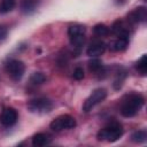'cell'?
<instances>
[{"label":"cell","mask_w":147,"mask_h":147,"mask_svg":"<svg viewBox=\"0 0 147 147\" xmlns=\"http://www.w3.org/2000/svg\"><path fill=\"white\" fill-rule=\"evenodd\" d=\"M144 102L145 100L140 94H131L123 101L121 114L124 117H132L140 110V108L144 106Z\"/></svg>","instance_id":"cell-1"},{"label":"cell","mask_w":147,"mask_h":147,"mask_svg":"<svg viewBox=\"0 0 147 147\" xmlns=\"http://www.w3.org/2000/svg\"><path fill=\"white\" fill-rule=\"evenodd\" d=\"M123 136V127L119 123L114 122L105 126L98 132V139L99 140H105L109 142H114L118 140Z\"/></svg>","instance_id":"cell-2"},{"label":"cell","mask_w":147,"mask_h":147,"mask_svg":"<svg viewBox=\"0 0 147 147\" xmlns=\"http://www.w3.org/2000/svg\"><path fill=\"white\" fill-rule=\"evenodd\" d=\"M51 129L55 132H60L62 130L74 129L76 126V119L70 115H61L53 119L49 124Z\"/></svg>","instance_id":"cell-3"},{"label":"cell","mask_w":147,"mask_h":147,"mask_svg":"<svg viewBox=\"0 0 147 147\" xmlns=\"http://www.w3.org/2000/svg\"><path fill=\"white\" fill-rule=\"evenodd\" d=\"M107 96V91L105 88H96L92 92V94L85 100L84 105H83V110L85 113L91 111L96 105H99L100 102H102Z\"/></svg>","instance_id":"cell-4"},{"label":"cell","mask_w":147,"mask_h":147,"mask_svg":"<svg viewBox=\"0 0 147 147\" xmlns=\"http://www.w3.org/2000/svg\"><path fill=\"white\" fill-rule=\"evenodd\" d=\"M53 108V103L51 100L45 99V98H38L33 99L28 102V109L31 113H37V114H44L51 111Z\"/></svg>","instance_id":"cell-5"},{"label":"cell","mask_w":147,"mask_h":147,"mask_svg":"<svg viewBox=\"0 0 147 147\" xmlns=\"http://www.w3.org/2000/svg\"><path fill=\"white\" fill-rule=\"evenodd\" d=\"M6 71L10 76L11 79L14 80H20L25 71V65L22 61L20 60H9L6 63Z\"/></svg>","instance_id":"cell-6"},{"label":"cell","mask_w":147,"mask_h":147,"mask_svg":"<svg viewBox=\"0 0 147 147\" xmlns=\"http://www.w3.org/2000/svg\"><path fill=\"white\" fill-rule=\"evenodd\" d=\"M17 122V111L14 108H6L0 115V123L3 126H11Z\"/></svg>","instance_id":"cell-7"},{"label":"cell","mask_w":147,"mask_h":147,"mask_svg":"<svg viewBox=\"0 0 147 147\" xmlns=\"http://www.w3.org/2000/svg\"><path fill=\"white\" fill-rule=\"evenodd\" d=\"M147 18V10L145 7H138L127 15V21L131 23H141Z\"/></svg>","instance_id":"cell-8"},{"label":"cell","mask_w":147,"mask_h":147,"mask_svg":"<svg viewBox=\"0 0 147 147\" xmlns=\"http://www.w3.org/2000/svg\"><path fill=\"white\" fill-rule=\"evenodd\" d=\"M39 3H40V0H21L20 8L23 14L29 15L37 10Z\"/></svg>","instance_id":"cell-9"},{"label":"cell","mask_w":147,"mask_h":147,"mask_svg":"<svg viewBox=\"0 0 147 147\" xmlns=\"http://www.w3.org/2000/svg\"><path fill=\"white\" fill-rule=\"evenodd\" d=\"M105 51H106V44L102 41H95L88 46L86 53L88 56H99L102 55Z\"/></svg>","instance_id":"cell-10"},{"label":"cell","mask_w":147,"mask_h":147,"mask_svg":"<svg viewBox=\"0 0 147 147\" xmlns=\"http://www.w3.org/2000/svg\"><path fill=\"white\" fill-rule=\"evenodd\" d=\"M111 31L114 34H116L117 37H125L129 38V30L125 26V24L123 23V21L117 20L116 22H114L113 26H111Z\"/></svg>","instance_id":"cell-11"},{"label":"cell","mask_w":147,"mask_h":147,"mask_svg":"<svg viewBox=\"0 0 147 147\" xmlns=\"http://www.w3.org/2000/svg\"><path fill=\"white\" fill-rule=\"evenodd\" d=\"M85 26L82 24H71L68 29V36L69 38L76 37V36H84L85 34Z\"/></svg>","instance_id":"cell-12"},{"label":"cell","mask_w":147,"mask_h":147,"mask_svg":"<svg viewBox=\"0 0 147 147\" xmlns=\"http://www.w3.org/2000/svg\"><path fill=\"white\" fill-rule=\"evenodd\" d=\"M49 138L44 133H37L32 137V145L36 147H42L49 144Z\"/></svg>","instance_id":"cell-13"},{"label":"cell","mask_w":147,"mask_h":147,"mask_svg":"<svg viewBox=\"0 0 147 147\" xmlns=\"http://www.w3.org/2000/svg\"><path fill=\"white\" fill-rule=\"evenodd\" d=\"M127 46H129V38L118 37V39L114 42L113 48H114L115 51H117V52H122V51H125Z\"/></svg>","instance_id":"cell-14"},{"label":"cell","mask_w":147,"mask_h":147,"mask_svg":"<svg viewBox=\"0 0 147 147\" xmlns=\"http://www.w3.org/2000/svg\"><path fill=\"white\" fill-rule=\"evenodd\" d=\"M131 140L133 142H138V144H141V142H145L147 140V132L145 130H139V131H136L131 134Z\"/></svg>","instance_id":"cell-15"},{"label":"cell","mask_w":147,"mask_h":147,"mask_svg":"<svg viewBox=\"0 0 147 147\" xmlns=\"http://www.w3.org/2000/svg\"><path fill=\"white\" fill-rule=\"evenodd\" d=\"M16 5L15 0H1L0 1V13H9L14 9Z\"/></svg>","instance_id":"cell-16"},{"label":"cell","mask_w":147,"mask_h":147,"mask_svg":"<svg viewBox=\"0 0 147 147\" xmlns=\"http://www.w3.org/2000/svg\"><path fill=\"white\" fill-rule=\"evenodd\" d=\"M136 68H137V70H139V72L141 75H146V72H147V55L146 54H144L138 60V62L136 63Z\"/></svg>","instance_id":"cell-17"},{"label":"cell","mask_w":147,"mask_h":147,"mask_svg":"<svg viewBox=\"0 0 147 147\" xmlns=\"http://www.w3.org/2000/svg\"><path fill=\"white\" fill-rule=\"evenodd\" d=\"M93 32H94L96 36H99V37H103V36H107V34L109 33V28H108L107 25L102 24V23H99V24L94 25Z\"/></svg>","instance_id":"cell-18"},{"label":"cell","mask_w":147,"mask_h":147,"mask_svg":"<svg viewBox=\"0 0 147 147\" xmlns=\"http://www.w3.org/2000/svg\"><path fill=\"white\" fill-rule=\"evenodd\" d=\"M102 69V62L99 59H92L88 62V70L91 72H99Z\"/></svg>","instance_id":"cell-19"},{"label":"cell","mask_w":147,"mask_h":147,"mask_svg":"<svg viewBox=\"0 0 147 147\" xmlns=\"http://www.w3.org/2000/svg\"><path fill=\"white\" fill-rule=\"evenodd\" d=\"M45 80H46V76L42 72H34L30 77V83H32L33 85H40Z\"/></svg>","instance_id":"cell-20"},{"label":"cell","mask_w":147,"mask_h":147,"mask_svg":"<svg viewBox=\"0 0 147 147\" xmlns=\"http://www.w3.org/2000/svg\"><path fill=\"white\" fill-rule=\"evenodd\" d=\"M125 77H126V72H125V71H123V72H117L116 79H115V82H114V87H115L116 90L121 88L122 83H123V80H124Z\"/></svg>","instance_id":"cell-21"},{"label":"cell","mask_w":147,"mask_h":147,"mask_svg":"<svg viewBox=\"0 0 147 147\" xmlns=\"http://www.w3.org/2000/svg\"><path fill=\"white\" fill-rule=\"evenodd\" d=\"M84 70H83V68H80V67H77L75 70H74V78L75 79H77V80H80V79H83L84 78Z\"/></svg>","instance_id":"cell-22"},{"label":"cell","mask_w":147,"mask_h":147,"mask_svg":"<svg viewBox=\"0 0 147 147\" xmlns=\"http://www.w3.org/2000/svg\"><path fill=\"white\" fill-rule=\"evenodd\" d=\"M7 33H8L7 28L3 26V25H0V41H2L7 37Z\"/></svg>","instance_id":"cell-23"}]
</instances>
